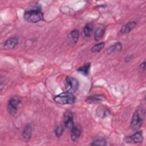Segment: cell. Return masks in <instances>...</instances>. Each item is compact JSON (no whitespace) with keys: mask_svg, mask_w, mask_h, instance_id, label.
Instances as JSON below:
<instances>
[{"mask_svg":"<svg viewBox=\"0 0 146 146\" xmlns=\"http://www.w3.org/2000/svg\"><path fill=\"white\" fill-rule=\"evenodd\" d=\"M91 144L92 145H105L106 144V142L104 139L98 138L94 140Z\"/></svg>","mask_w":146,"mask_h":146,"instance_id":"cell-19","label":"cell"},{"mask_svg":"<svg viewBox=\"0 0 146 146\" xmlns=\"http://www.w3.org/2000/svg\"><path fill=\"white\" fill-rule=\"evenodd\" d=\"M32 135V128L30 124H27L22 131V137L26 141H28Z\"/></svg>","mask_w":146,"mask_h":146,"instance_id":"cell-12","label":"cell"},{"mask_svg":"<svg viewBox=\"0 0 146 146\" xmlns=\"http://www.w3.org/2000/svg\"><path fill=\"white\" fill-rule=\"evenodd\" d=\"M93 30H94L93 24L88 23L83 27L82 34L85 38H89L93 32Z\"/></svg>","mask_w":146,"mask_h":146,"instance_id":"cell-15","label":"cell"},{"mask_svg":"<svg viewBox=\"0 0 146 146\" xmlns=\"http://www.w3.org/2000/svg\"><path fill=\"white\" fill-rule=\"evenodd\" d=\"M64 131V128L62 125H57L55 128V133L57 137H60Z\"/></svg>","mask_w":146,"mask_h":146,"instance_id":"cell-20","label":"cell"},{"mask_svg":"<svg viewBox=\"0 0 146 146\" xmlns=\"http://www.w3.org/2000/svg\"><path fill=\"white\" fill-rule=\"evenodd\" d=\"M104 100V97L102 95H92L86 99V102L89 104L98 103Z\"/></svg>","mask_w":146,"mask_h":146,"instance_id":"cell-16","label":"cell"},{"mask_svg":"<svg viewBox=\"0 0 146 146\" xmlns=\"http://www.w3.org/2000/svg\"><path fill=\"white\" fill-rule=\"evenodd\" d=\"M75 96L72 93L64 92L54 96V101L59 104H72L75 101Z\"/></svg>","mask_w":146,"mask_h":146,"instance_id":"cell-3","label":"cell"},{"mask_svg":"<svg viewBox=\"0 0 146 146\" xmlns=\"http://www.w3.org/2000/svg\"><path fill=\"white\" fill-rule=\"evenodd\" d=\"M81 127L79 125H76L71 129V138L73 141H77L81 135Z\"/></svg>","mask_w":146,"mask_h":146,"instance_id":"cell-11","label":"cell"},{"mask_svg":"<svg viewBox=\"0 0 146 146\" xmlns=\"http://www.w3.org/2000/svg\"><path fill=\"white\" fill-rule=\"evenodd\" d=\"M63 116L65 127L71 130L74 126L72 112L70 110H67L64 112Z\"/></svg>","mask_w":146,"mask_h":146,"instance_id":"cell-6","label":"cell"},{"mask_svg":"<svg viewBox=\"0 0 146 146\" xmlns=\"http://www.w3.org/2000/svg\"><path fill=\"white\" fill-rule=\"evenodd\" d=\"M104 33L105 27L103 25H100V26L98 27L94 34V40L95 41L100 40L104 36Z\"/></svg>","mask_w":146,"mask_h":146,"instance_id":"cell-13","label":"cell"},{"mask_svg":"<svg viewBox=\"0 0 146 146\" xmlns=\"http://www.w3.org/2000/svg\"><path fill=\"white\" fill-rule=\"evenodd\" d=\"M79 36V31L76 29H75L70 32L67 37V43L70 46L74 45L78 41Z\"/></svg>","mask_w":146,"mask_h":146,"instance_id":"cell-8","label":"cell"},{"mask_svg":"<svg viewBox=\"0 0 146 146\" xmlns=\"http://www.w3.org/2000/svg\"><path fill=\"white\" fill-rule=\"evenodd\" d=\"M145 117V111L144 109L140 108L136 110L133 114L131 122V128L133 130H137L140 128Z\"/></svg>","mask_w":146,"mask_h":146,"instance_id":"cell-2","label":"cell"},{"mask_svg":"<svg viewBox=\"0 0 146 146\" xmlns=\"http://www.w3.org/2000/svg\"><path fill=\"white\" fill-rule=\"evenodd\" d=\"M145 62H143L142 63L140 64V65L139 66V70L140 71V72H143L145 70Z\"/></svg>","mask_w":146,"mask_h":146,"instance_id":"cell-21","label":"cell"},{"mask_svg":"<svg viewBox=\"0 0 146 146\" xmlns=\"http://www.w3.org/2000/svg\"><path fill=\"white\" fill-rule=\"evenodd\" d=\"M18 43V40L15 37L9 38L3 43V46L5 49L10 50L14 48Z\"/></svg>","mask_w":146,"mask_h":146,"instance_id":"cell-9","label":"cell"},{"mask_svg":"<svg viewBox=\"0 0 146 146\" xmlns=\"http://www.w3.org/2000/svg\"><path fill=\"white\" fill-rule=\"evenodd\" d=\"M20 103V100L17 98H10L7 103V110L9 112L11 115H14L18 110V106Z\"/></svg>","mask_w":146,"mask_h":146,"instance_id":"cell-5","label":"cell"},{"mask_svg":"<svg viewBox=\"0 0 146 146\" xmlns=\"http://www.w3.org/2000/svg\"><path fill=\"white\" fill-rule=\"evenodd\" d=\"M136 25V22L135 21L129 22L121 28L120 31L123 34H128L130 33V31L134 29V27Z\"/></svg>","mask_w":146,"mask_h":146,"instance_id":"cell-14","label":"cell"},{"mask_svg":"<svg viewBox=\"0 0 146 146\" xmlns=\"http://www.w3.org/2000/svg\"><path fill=\"white\" fill-rule=\"evenodd\" d=\"M23 18L27 22L36 23L43 19V15L41 9L39 7H36L26 11L24 13Z\"/></svg>","mask_w":146,"mask_h":146,"instance_id":"cell-1","label":"cell"},{"mask_svg":"<svg viewBox=\"0 0 146 146\" xmlns=\"http://www.w3.org/2000/svg\"><path fill=\"white\" fill-rule=\"evenodd\" d=\"M90 67H91V64L90 63H86L83 66L78 68L77 69V71L83 75H87L89 74Z\"/></svg>","mask_w":146,"mask_h":146,"instance_id":"cell-17","label":"cell"},{"mask_svg":"<svg viewBox=\"0 0 146 146\" xmlns=\"http://www.w3.org/2000/svg\"><path fill=\"white\" fill-rule=\"evenodd\" d=\"M121 49H122V44L120 42H118L111 45L110 47H109L107 50V53L108 55H112V54L115 55L120 52Z\"/></svg>","mask_w":146,"mask_h":146,"instance_id":"cell-10","label":"cell"},{"mask_svg":"<svg viewBox=\"0 0 146 146\" xmlns=\"http://www.w3.org/2000/svg\"><path fill=\"white\" fill-rule=\"evenodd\" d=\"M104 45L105 43L104 42H100L96 44H95L91 48V51L93 52H99L104 48Z\"/></svg>","mask_w":146,"mask_h":146,"instance_id":"cell-18","label":"cell"},{"mask_svg":"<svg viewBox=\"0 0 146 146\" xmlns=\"http://www.w3.org/2000/svg\"><path fill=\"white\" fill-rule=\"evenodd\" d=\"M143 140V136L141 131H137L132 135L127 136L126 141L128 143H140Z\"/></svg>","mask_w":146,"mask_h":146,"instance_id":"cell-7","label":"cell"},{"mask_svg":"<svg viewBox=\"0 0 146 146\" xmlns=\"http://www.w3.org/2000/svg\"><path fill=\"white\" fill-rule=\"evenodd\" d=\"M79 87L78 81L74 78L67 76L64 80V87L66 92L72 93L76 91Z\"/></svg>","mask_w":146,"mask_h":146,"instance_id":"cell-4","label":"cell"}]
</instances>
